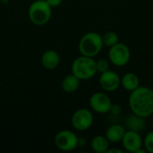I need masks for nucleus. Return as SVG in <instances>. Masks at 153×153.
Returning a JSON list of instances; mask_svg holds the SVG:
<instances>
[{
	"instance_id": "obj_1",
	"label": "nucleus",
	"mask_w": 153,
	"mask_h": 153,
	"mask_svg": "<svg viewBox=\"0 0 153 153\" xmlns=\"http://www.w3.org/2000/svg\"><path fill=\"white\" fill-rule=\"evenodd\" d=\"M128 105L133 114L144 118L151 117L153 114V90L140 85L130 92Z\"/></svg>"
},
{
	"instance_id": "obj_17",
	"label": "nucleus",
	"mask_w": 153,
	"mask_h": 153,
	"mask_svg": "<svg viewBox=\"0 0 153 153\" xmlns=\"http://www.w3.org/2000/svg\"><path fill=\"white\" fill-rule=\"evenodd\" d=\"M102 42L105 47L111 48L117 43L119 42V37L118 34L115 31H107L103 36H102Z\"/></svg>"
},
{
	"instance_id": "obj_23",
	"label": "nucleus",
	"mask_w": 153,
	"mask_h": 153,
	"mask_svg": "<svg viewBox=\"0 0 153 153\" xmlns=\"http://www.w3.org/2000/svg\"><path fill=\"white\" fill-rule=\"evenodd\" d=\"M124 151L123 150H120V149H117V148H113V149H108V152L106 153H123Z\"/></svg>"
},
{
	"instance_id": "obj_12",
	"label": "nucleus",
	"mask_w": 153,
	"mask_h": 153,
	"mask_svg": "<svg viewBox=\"0 0 153 153\" xmlns=\"http://www.w3.org/2000/svg\"><path fill=\"white\" fill-rule=\"evenodd\" d=\"M125 133H126L125 126H123L122 125L114 124L107 128L105 136L109 141V143H121Z\"/></svg>"
},
{
	"instance_id": "obj_18",
	"label": "nucleus",
	"mask_w": 153,
	"mask_h": 153,
	"mask_svg": "<svg viewBox=\"0 0 153 153\" xmlns=\"http://www.w3.org/2000/svg\"><path fill=\"white\" fill-rule=\"evenodd\" d=\"M143 141V148L146 150V152L149 153H153V131L149 132Z\"/></svg>"
},
{
	"instance_id": "obj_10",
	"label": "nucleus",
	"mask_w": 153,
	"mask_h": 153,
	"mask_svg": "<svg viewBox=\"0 0 153 153\" xmlns=\"http://www.w3.org/2000/svg\"><path fill=\"white\" fill-rule=\"evenodd\" d=\"M100 87L108 92L116 91L121 85V77L117 73L112 70H108L100 74Z\"/></svg>"
},
{
	"instance_id": "obj_21",
	"label": "nucleus",
	"mask_w": 153,
	"mask_h": 153,
	"mask_svg": "<svg viewBox=\"0 0 153 153\" xmlns=\"http://www.w3.org/2000/svg\"><path fill=\"white\" fill-rule=\"evenodd\" d=\"M47 1V3L53 8V7H57V6H59L61 4H62V2H63V0H46Z\"/></svg>"
},
{
	"instance_id": "obj_4",
	"label": "nucleus",
	"mask_w": 153,
	"mask_h": 153,
	"mask_svg": "<svg viewBox=\"0 0 153 153\" xmlns=\"http://www.w3.org/2000/svg\"><path fill=\"white\" fill-rule=\"evenodd\" d=\"M96 60L93 57L81 55L72 64V74L82 80H89L97 74Z\"/></svg>"
},
{
	"instance_id": "obj_13",
	"label": "nucleus",
	"mask_w": 153,
	"mask_h": 153,
	"mask_svg": "<svg viewBox=\"0 0 153 153\" xmlns=\"http://www.w3.org/2000/svg\"><path fill=\"white\" fill-rule=\"evenodd\" d=\"M121 86L127 91H133L140 86V79L137 74L132 72L126 73L121 77Z\"/></svg>"
},
{
	"instance_id": "obj_7",
	"label": "nucleus",
	"mask_w": 153,
	"mask_h": 153,
	"mask_svg": "<svg viewBox=\"0 0 153 153\" xmlns=\"http://www.w3.org/2000/svg\"><path fill=\"white\" fill-rule=\"evenodd\" d=\"M73 127L77 131H86L91 127L94 121L92 112L85 108L77 109L72 116Z\"/></svg>"
},
{
	"instance_id": "obj_22",
	"label": "nucleus",
	"mask_w": 153,
	"mask_h": 153,
	"mask_svg": "<svg viewBox=\"0 0 153 153\" xmlns=\"http://www.w3.org/2000/svg\"><path fill=\"white\" fill-rule=\"evenodd\" d=\"M86 143H87V141H86L85 138H83V137L78 138V146H80V147H84V146L86 145Z\"/></svg>"
},
{
	"instance_id": "obj_14",
	"label": "nucleus",
	"mask_w": 153,
	"mask_h": 153,
	"mask_svg": "<svg viewBox=\"0 0 153 153\" xmlns=\"http://www.w3.org/2000/svg\"><path fill=\"white\" fill-rule=\"evenodd\" d=\"M126 126L128 130H132V131L140 133L141 131H143L144 129L145 118L132 113V115L127 117V118L126 120Z\"/></svg>"
},
{
	"instance_id": "obj_25",
	"label": "nucleus",
	"mask_w": 153,
	"mask_h": 153,
	"mask_svg": "<svg viewBox=\"0 0 153 153\" xmlns=\"http://www.w3.org/2000/svg\"><path fill=\"white\" fill-rule=\"evenodd\" d=\"M152 1H153V0H152Z\"/></svg>"
},
{
	"instance_id": "obj_2",
	"label": "nucleus",
	"mask_w": 153,
	"mask_h": 153,
	"mask_svg": "<svg viewBox=\"0 0 153 153\" xmlns=\"http://www.w3.org/2000/svg\"><path fill=\"white\" fill-rule=\"evenodd\" d=\"M104 45L102 42V36L95 31L85 33L80 39L78 48L82 56L94 57L100 53Z\"/></svg>"
},
{
	"instance_id": "obj_15",
	"label": "nucleus",
	"mask_w": 153,
	"mask_h": 153,
	"mask_svg": "<svg viewBox=\"0 0 153 153\" xmlns=\"http://www.w3.org/2000/svg\"><path fill=\"white\" fill-rule=\"evenodd\" d=\"M109 141L105 135H96L91 141V147L96 153H106L109 149Z\"/></svg>"
},
{
	"instance_id": "obj_5",
	"label": "nucleus",
	"mask_w": 153,
	"mask_h": 153,
	"mask_svg": "<svg viewBox=\"0 0 153 153\" xmlns=\"http://www.w3.org/2000/svg\"><path fill=\"white\" fill-rule=\"evenodd\" d=\"M131 58V51L124 43L118 42L113 47L109 48L108 60L110 63L117 67H123L126 65Z\"/></svg>"
},
{
	"instance_id": "obj_8",
	"label": "nucleus",
	"mask_w": 153,
	"mask_h": 153,
	"mask_svg": "<svg viewBox=\"0 0 153 153\" xmlns=\"http://www.w3.org/2000/svg\"><path fill=\"white\" fill-rule=\"evenodd\" d=\"M90 107L91 110L98 114H108L109 113L112 107V100L105 92L98 91L93 93L90 98Z\"/></svg>"
},
{
	"instance_id": "obj_16",
	"label": "nucleus",
	"mask_w": 153,
	"mask_h": 153,
	"mask_svg": "<svg viewBox=\"0 0 153 153\" xmlns=\"http://www.w3.org/2000/svg\"><path fill=\"white\" fill-rule=\"evenodd\" d=\"M80 82L81 80L76 77L74 74H71L66 75L62 82H61V87L63 89L64 91L67 92V93H73L74 91H76L80 86Z\"/></svg>"
},
{
	"instance_id": "obj_11",
	"label": "nucleus",
	"mask_w": 153,
	"mask_h": 153,
	"mask_svg": "<svg viewBox=\"0 0 153 153\" xmlns=\"http://www.w3.org/2000/svg\"><path fill=\"white\" fill-rule=\"evenodd\" d=\"M41 64L47 70H55L60 64V56L56 50L48 49L43 53Z\"/></svg>"
},
{
	"instance_id": "obj_19",
	"label": "nucleus",
	"mask_w": 153,
	"mask_h": 153,
	"mask_svg": "<svg viewBox=\"0 0 153 153\" xmlns=\"http://www.w3.org/2000/svg\"><path fill=\"white\" fill-rule=\"evenodd\" d=\"M96 68L97 72L99 73H104L108 70H109V62L107 59L100 58L96 61Z\"/></svg>"
},
{
	"instance_id": "obj_24",
	"label": "nucleus",
	"mask_w": 153,
	"mask_h": 153,
	"mask_svg": "<svg viewBox=\"0 0 153 153\" xmlns=\"http://www.w3.org/2000/svg\"><path fill=\"white\" fill-rule=\"evenodd\" d=\"M1 1H2V0H0V2H1Z\"/></svg>"
},
{
	"instance_id": "obj_3",
	"label": "nucleus",
	"mask_w": 153,
	"mask_h": 153,
	"mask_svg": "<svg viewBox=\"0 0 153 153\" xmlns=\"http://www.w3.org/2000/svg\"><path fill=\"white\" fill-rule=\"evenodd\" d=\"M28 15L30 21L33 24L43 26L47 24L51 18L52 7L46 0H35L29 6Z\"/></svg>"
},
{
	"instance_id": "obj_20",
	"label": "nucleus",
	"mask_w": 153,
	"mask_h": 153,
	"mask_svg": "<svg viewBox=\"0 0 153 153\" xmlns=\"http://www.w3.org/2000/svg\"><path fill=\"white\" fill-rule=\"evenodd\" d=\"M121 112H122V108L120 106H117V105H112L111 109L109 111V113H111L114 116H119Z\"/></svg>"
},
{
	"instance_id": "obj_6",
	"label": "nucleus",
	"mask_w": 153,
	"mask_h": 153,
	"mask_svg": "<svg viewBox=\"0 0 153 153\" xmlns=\"http://www.w3.org/2000/svg\"><path fill=\"white\" fill-rule=\"evenodd\" d=\"M78 136L70 130L58 132L54 139L56 147L62 152H72L78 147Z\"/></svg>"
},
{
	"instance_id": "obj_9",
	"label": "nucleus",
	"mask_w": 153,
	"mask_h": 153,
	"mask_svg": "<svg viewBox=\"0 0 153 153\" xmlns=\"http://www.w3.org/2000/svg\"><path fill=\"white\" fill-rule=\"evenodd\" d=\"M121 143L124 150L128 152L136 153L138 150L143 147V141L140 133L132 130L126 131Z\"/></svg>"
}]
</instances>
